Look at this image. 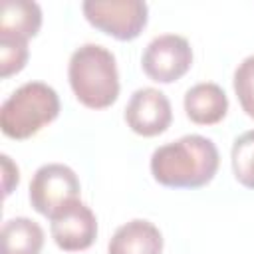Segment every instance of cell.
Listing matches in <instances>:
<instances>
[{
	"label": "cell",
	"mask_w": 254,
	"mask_h": 254,
	"mask_svg": "<svg viewBox=\"0 0 254 254\" xmlns=\"http://www.w3.org/2000/svg\"><path fill=\"white\" fill-rule=\"evenodd\" d=\"M161 252H163V234L153 222L145 218H133L121 224L113 232L107 244V254H161Z\"/></svg>",
	"instance_id": "obj_9"
},
{
	"label": "cell",
	"mask_w": 254,
	"mask_h": 254,
	"mask_svg": "<svg viewBox=\"0 0 254 254\" xmlns=\"http://www.w3.org/2000/svg\"><path fill=\"white\" fill-rule=\"evenodd\" d=\"M0 244V254H40L44 248V230L36 220L16 216L4 222Z\"/></svg>",
	"instance_id": "obj_12"
},
{
	"label": "cell",
	"mask_w": 254,
	"mask_h": 254,
	"mask_svg": "<svg viewBox=\"0 0 254 254\" xmlns=\"http://www.w3.org/2000/svg\"><path fill=\"white\" fill-rule=\"evenodd\" d=\"M60 115V97L44 81H26L0 107V129L10 139H28Z\"/></svg>",
	"instance_id": "obj_3"
},
{
	"label": "cell",
	"mask_w": 254,
	"mask_h": 254,
	"mask_svg": "<svg viewBox=\"0 0 254 254\" xmlns=\"http://www.w3.org/2000/svg\"><path fill=\"white\" fill-rule=\"evenodd\" d=\"M28 42L16 38H0V75L10 77L24 69L28 62Z\"/></svg>",
	"instance_id": "obj_15"
},
{
	"label": "cell",
	"mask_w": 254,
	"mask_h": 254,
	"mask_svg": "<svg viewBox=\"0 0 254 254\" xmlns=\"http://www.w3.org/2000/svg\"><path fill=\"white\" fill-rule=\"evenodd\" d=\"M220 155L212 139L192 133L157 147L149 167L153 179L163 187L198 189L214 179Z\"/></svg>",
	"instance_id": "obj_1"
},
{
	"label": "cell",
	"mask_w": 254,
	"mask_h": 254,
	"mask_svg": "<svg viewBox=\"0 0 254 254\" xmlns=\"http://www.w3.org/2000/svg\"><path fill=\"white\" fill-rule=\"evenodd\" d=\"M185 113L196 125H214L228 111V97L218 83L200 81L185 93Z\"/></svg>",
	"instance_id": "obj_10"
},
{
	"label": "cell",
	"mask_w": 254,
	"mask_h": 254,
	"mask_svg": "<svg viewBox=\"0 0 254 254\" xmlns=\"http://www.w3.org/2000/svg\"><path fill=\"white\" fill-rule=\"evenodd\" d=\"M232 83L242 111L254 119V56H248L238 64Z\"/></svg>",
	"instance_id": "obj_14"
},
{
	"label": "cell",
	"mask_w": 254,
	"mask_h": 254,
	"mask_svg": "<svg viewBox=\"0 0 254 254\" xmlns=\"http://www.w3.org/2000/svg\"><path fill=\"white\" fill-rule=\"evenodd\" d=\"M190 65L192 48L189 40L179 34H161L153 38L141 56L143 71L157 83H173L181 79Z\"/></svg>",
	"instance_id": "obj_6"
},
{
	"label": "cell",
	"mask_w": 254,
	"mask_h": 254,
	"mask_svg": "<svg viewBox=\"0 0 254 254\" xmlns=\"http://www.w3.org/2000/svg\"><path fill=\"white\" fill-rule=\"evenodd\" d=\"M0 161H2V175H4V177H2L4 196H8V194L14 190V187H18V183H20V171H18L16 163H14L8 155H2Z\"/></svg>",
	"instance_id": "obj_16"
},
{
	"label": "cell",
	"mask_w": 254,
	"mask_h": 254,
	"mask_svg": "<svg viewBox=\"0 0 254 254\" xmlns=\"http://www.w3.org/2000/svg\"><path fill=\"white\" fill-rule=\"evenodd\" d=\"M67 79L77 101L89 109H105L119 97L117 62L105 46H79L69 58Z\"/></svg>",
	"instance_id": "obj_2"
},
{
	"label": "cell",
	"mask_w": 254,
	"mask_h": 254,
	"mask_svg": "<svg viewBox=\"0 0 254 254\" xmlns=\"http://www.w3.org/2000/svg\"><path fill=\"white\" fill-rule=\"evenodd\" d=\"M85 20L103 34L119 40H135L149 20V6L143 0H85Z\"/></svg>",
	"instance_id": "obj_4"
},
{
	"label": "cell",
	"mask_w": 254,
	"mask_h": 254,
	"mask_svg": "<svg viewBox=\"0 0 254 254\" xmlns=\"http://www.w3.org/2000/svg\"><path fill=\"white\" fill-rule=\"evenodd\" d=\"M125 121L129 129L141 137L161 135L173 121L171 101L161 89L141 87L133 91L125 105Z\"/></svg>",
	"instance_id": "obj_8"
},
{
	"label": "cell",
	"mask_w": 254,
	"mask_h": 254,
	"mask_svg": "<svg viewBox=\"0 0 254 254\" xmlns=\"http://www.w3.org/2000/svg\"><path fill=\"white\" fill-rule=\"evenodd\" d=\"M50 232L58 248L65 252H79L95 242L97 218L85 202L73 198L50 216Z\"/></svg>",
	"instance_id": "obj_7"
},
{
	"label": "cell",
	"mask_w": 254,
	"mask_h": 254,
	"mask_svg": "<svg viewBox=\"0 0 254 254\" xmlns=\"http://www.w3.org/2000/svg\"><path fill=\"white\" fill-rule=\"evenodd\" d=\"M42 8L32 0H4L0 8V38L30 40L40 32Z\"/></svg>",
	"instance_id": "obj_11"
},
{
	"label": "cell",
	"mask_w": 254,
	"mask_h": 254,
	"mask_svg": "<svg viewBox=\"0 0 254 254\" xmlns=\"http://www.w3.org/2000/svg\"><path fill=\"white\" fill-rule=\"evenodd\" d=\"M79 190L81 185L73 169L64 163H46L34 173L28 196L32 208L50 218L65 202L79 198Z\"/></svg>",
	"instance_id": "obj_5"
},
{
	"label": "cell",
	"mask_w": 254,
	"mask_h": 254,
	"mask_svg": "<svg viewBox=\"0 0 254 254\" xmlns=\"http://www.w3.org/2000/svg\"><path fill=\"white\" fill-rule=\"evenodd\" d=\"M230 161L234 179L242 187L254 190V129L244 131L234 139Z\"/></svg>",
	"instance_id": "obj_13"
}]
</instances>
